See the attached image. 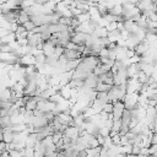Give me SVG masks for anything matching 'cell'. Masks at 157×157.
<instances>
[{
    "instance_id": "obj_7",
    "label": "cell",
    "mask_w": 157,
    "mask_h": 157,
    "mask_svg": "<svg viewBox=\"0 0 157 157\" xmlns=\"http://www.w3.org/2000/svg\"><path fill=\"white\" fill-rule=\"evenodd\" d=\"M87 12L90 13L92 21H96V22H97V21L102 17V15H101V12L98 11V7H97V6H90L88 10H87Z\"/></svg>"
},
{
    "instance_id": "obj_10",
    "label": "cell",
    "mask_w": 157,
    "mask_h": 157,
    "mask_svg": "<svg viewBox=\"0 0 157 157\" xmlns=\"http://www.w3.org/2000/svg\"><path fill=\"white\" fill-rule=\"evenodd\" d=\"M10 120H11V124H20V123H23V114L22 113H15L12 115H10Z\"/></svg>"
},
{
    "instance_id": "obj_19",
    "label": "cell",
    "mask_w": 157,
    "mask_h": 157,
    "mask_svg": "<svg viewBox=\"0 0 157 157\" xmlns=\"http://www.w3.org/2000/svg\"><path fill=\"white\" fill-rule=\"evenodd\" d=\"M23 27H25L27 31H31V29H33V28L36 27V25H34L33 21H31V18H29L28 21H26V22L23 23Z\"/></svg>"
},
{
    "instance_id": "obj_21",
    "label": "cell",
    "mask_w": 157,
    "mask_h": 157,
    "mask_svg": "<svg viewBox=\"0 0 157 157\" xmlns=\"http://www.w3.org/2000/svg\"><path fill=\"white\" fill-rule=\"evenodd\" d=\"M16 40H17V43H18L20 45H26V44H28L27 37H17Z\"/></svg>"
},
{
    "instance_id": "obj_9",
    "label": "cell",
    "mask_w": 157,
    "mask_h": 157,
    "mask_svg": "<svg viewBox=\"0 0 157 157\" xmlns=\"http://www.w3.org/2000/svg\"><path fill=\"white\" fill-rule=\"evenodd\" d=\"M59 92H60V94H61L64 98L69 99V98L71 97V93H72V87H70L69 85H64V86L60 87Z\"/></svg>"
},
{
    "instance_id": "obj_18",
    "label": "cell",
    "mask_w": 157,
    "mask_h": 157,
    "mask_svg": "<svg viewBox=\"0 0 157 157\" xmlns=\"http://www.w3.org/2000/svg\"><path fill=\"white\" fill-rule=\"evenodd\" d=\"M34 0H22L20 2V7L21 9H26V7H31L32 5H34Z\"/></svg>"
},
{
    "instance_id": "obj_6",
    "label": "cell",
    "mask_w": 157,
    "mask_h": 157,
    "mask_svg": "<svg viewBox=\"0 0 157 157\" xmlns=\"http://www.w3.org/2000/svg\"><path fill=\"white\" fill-rule=\"evenodd\" d=\"M42 50H43V53H44V55H45V56H50V55H53V54H54L55 44H54L50 39L44 40V42H43V48H42Z\"/></svg>"
},
{
    "instance_id": "obj_1",
    "label": "cell",
    "mask_w": 157,
    "mask_h": 157,
    "mask_svg": "<svg viewBox=\"0 0 157 157\" xmlns=\"http://www.w3.org/2000/svg\"><path fill=\"white\" fill-rule=\"evenodd\" d=\"M137 99H139V92H126L123 102L125 105V109H132L137 105Z\"/></svg>"
},
{
    "instance_id": "obj_4",
    "label": "cell",
    "mask_w": 157,
    "mask_h": 157,
    "mask_svg": "<svg viewBox=\"0 0 157 157\" xmlns=\"http://www.w3.org/2000/svg\"><path fill=\"white\" fill-rule=\"evenodd\" d=\"M63 134L66 135L71 141H75V140L80 136V130H78L76 126H74V125H67Z\"/></svg>"
},
{
    "instance_id": "obj_13",
    "label": "cell",
    "mask_w": 157,
    "mask_h": 157,
    "mask_svg": "<svg viewBox=\"0 0 157 157\" xmlns=\"http://www.w3.org/2000/svg\"><path fill=\"white\" fill-rule=\"evenodd\" d=\"M110 130H112L110 126H108V125H103V126H101V128L98 129V134L102 135L103 137H105V136H109Z\"/></svg>"
},
{
    "instance_id": "obj_17",
    "label": "cell",
    "mask_w": 157,
    "mask_h": 157,
    "mask_svg": "<svg viewBox=\"0 0 157 157\" xmlns=\"http://www.w3.org/2000/svg\"><path fill=\"white\" fill-rule=\"evenodd\" d=\"M105 29L108 32H113L115 29H118V21H113V22H108V25L105 26Z\"/></svg>"
},
{
    "instance_id": "obj_20",
    "label": "cell",
    "mask_w": 157,
    "mask_h": 157,
    "mask_svg": "<svg viewBox=\"0 0 157 157\" xmlns=\"http://www.w3.org/2000/svg\"><path fill=\"white\" fill-rule=\"evenodd\" d=\"M103 110L107 112V113H112V110H113V103H112V102H107V103H104V105H103Z\"/></svg>"
},
{
    "instance_id": "obj_16",
    "label": "cell",
    "mask_w": 157,
    "mask_h": 157,
    "mask_svg": "<svg viewBox=\"0 0 157 157\" xmlns=\"http://www.w3.org/2000/svg\"><path fill=\"white\" fill-rule=\"evenodd\" d=\"M49 99H50L52 102H54V103H59L60 101H63V99H64V97H63V96L60 94V92L58 91L56 93H54L53 96H50V97H49Z\"/></svg>"
},
{
    "instance_id": "obj_5",
    "label": "cell",
    "mask_w": 157,
    "mask_h": 157,
    "mask_svg": "<svg viewBox=\"0 0 157 157\" xmlns=\"http://www.w3.org/2000/svg\"><path fill=\"white\" fill-rule=\"evenodd\" d=\"M18 63L22 66H28V65H36V56L32 54H23L18 58Z\"/></svg>"
},
{
    "instance_id": "obj_8",
    "label": "cell",
    "mask_w": 157,
    "mask_h": 157,
    "mask_svg": "<svg viewBox=\"0 0 157 157\" xmlns=\"http://www.w3.org/2000/svg\"><path fill=\"white\" fill-rule=\"evenodd\" d=\"M64 54L66 55L67 60L78 59V58H81V56H82L80 52H77V50H72V49H66V48H65V50H64Z\"/></svg>"
},
{
    "instance_id": "obj_2",
    "label": "cell",
    "mask_w": 157,
    "mask_h": 157,
    "mask_svg": "<svg viewBox=\"0 0 157 157\" xmlns=\"http://www.w3.org/2000/svg\"><path fill=\"white\" fill-rule=\"evenodd\" d=\"M18 58L13 52H0V61L6 64H15L18 61Z\"/></svg>"
},
{
    "instance_id": "obj_3",
    "label": "cell",
    "mask_w": 157,
    "mask_h": 157,
    "mask_svg": "<svg viewBox=\"0 0 157 157\" xmlns=\"http://www.w3.org/2000/svg\"><path fill=\"white\" fill-rule=\"evenodd\" d=\"M124 109H125V105H124V102L123 101H117L115 103H113V110H112L113 120L120 119L121 115H123Z\"/></svg>"
},
{
    "instance_id": "obj_15",
    "label": "cell",
    "mask_w": 157,
    "mask_h": 157,
    "mask_svg": "<svg viewBox=\"0 0 157 157\" xmlns=\"http://www.w3.org/2000/svg\"><path fill=\"white\" fill-rule=\"evenodd\" d=\"M96 98H98V99L103 101L104 103L109 102V98H108V92H105V91H102V92H97V96H96Z\"/></svg>"
},
{
    "instance_id": "obj_11",
    "label": "cell",
    "mask_w": 157,
    "mask_h": 157,
    "mask_svg": "<svg viewBox=\"0 0 157 157\" xmlns=\"http://www.w3.org/2000/svg\"><path fill=\"white\" fill-rule=\"evenodd\" d=\"M29 20V15L27 13V12H25L23 10H21L20 11V13H18V17H17V23L18 25H23L26 21H28Z\"/></svg>"
},
{
    "instance_id": "obj_14",
    "label": "cell",
    "mask_w": 157,
    "mask_h": 157,
    "mask_svg": "<svg viewBox=\"0 0 157 157\" xmlns=\"http://www.w3.org/2000/svg\"><path fill=\"white\" fill-rule=\"evenodd\" d=\"M76 18L78 20V22H80V23H82V22L90 21V20H91V16H90V13H88L87 11H85V12H81L78 16H76Z\"/></svg>"
},
{
    "instance_id": "obj_12",
    "label": "cell",
    "mask_w": 157,
    "mask_h": 157,
    "mask_svg": "<svg viewBox=\"0 0 157 157\" xmlns=\"http://www.w3.org/2000/svg\"><path fill=\"white\" fill-rule=\"evenodd\" d=\"M112 86H113V85H108V83H105V82H98V83L96 85L94 90H96L97 92H102V91L108 92V91L110 90V87H112Z\"/></svg>"
}]
</instances>
